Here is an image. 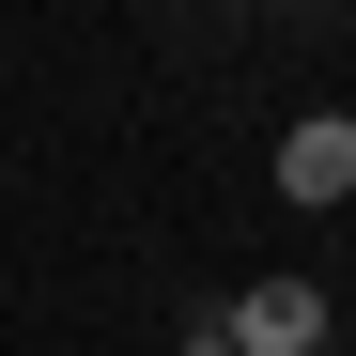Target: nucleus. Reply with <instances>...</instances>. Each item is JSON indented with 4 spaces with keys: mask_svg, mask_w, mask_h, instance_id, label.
Wrapping results in <instances>:
<instances>
[{
    "mask_svg": "<svg viewBox=\"0 0 356 356\" xmlns=\"http://www.w3.org/2000/svg\"><path fill=\"white\" fill-rule=\"evenodd\" d=\"M217 341H232V356H310V341H325V294H310V279H248Z\"/></svg>",
    "mask_w": 356,
    "mask_h": 356,
    "instance_id": "nucleus-1",
    "label": "nucleus"
},
{
    "mask_svg": "<svg viewBox=\"0 0 356 356\" xmlns=\"http://www.w3.org/2000/svg\"><path fill=\"white\" fill-rule=\"evenodd\" d=\"M279 186H294V202H341V186H356V124H294V140H279Z\"/></svg>",
    "mask_w": 356,
    "mask_h": 356,
    "instance_id": "nucleus-2",
    "label": "nucleus"
},
{
    "mask_svg": "<svg viewBox=\"0 0 356 356\" xmlns=\"http://www.w3.org/2000/svg\"><path fill=\"white\" fill-rule=\"evenodd\" d=\"M170 356H232V341H217V325H202V341H170Z\"/></svg>",
    "mask_w": 356,
    "mask_h": 356,
    "instance_id": "nucleus-3",
    "label": "nucleus"
}]
</instances>
